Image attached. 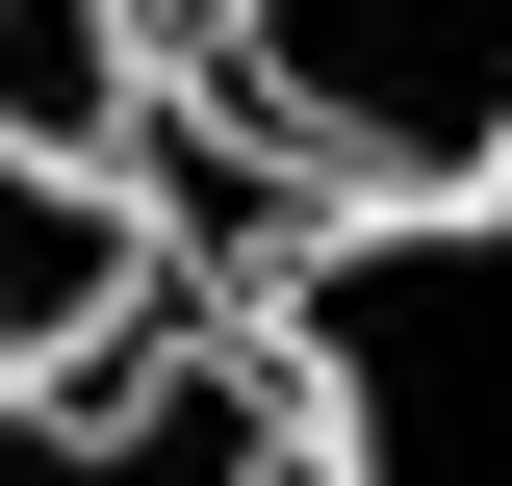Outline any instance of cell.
I'll return each mask as SVG.
<instances>
[{"label":"cell","mask_w":512,"mask_h":486,"mask_svg":"<svg viewBox=\"0 0 512 486\" xmlns=\"http://www.w3.org/2000/svg\"><path fill=\"white\" fill-rule=\"evenodd\" d=\"M308 486H512V205H333L256 282Z\"/></svg>","instance_id":"6da1fadb"},{"label":"cell","mask_w":512,"mask_h":486,"mask_svg":"<svg viewBox=\"0 0 512 486\" xmlns=\"http://www.w3.org/2000/svg\"><path fill=\"white\" fill-rule=\"evenodd\" d=\"M180 103L308 205H512V0H180Z\"/></svg>","instance_id":"7a4b0ae2"},{"label":"cell","mask_w":512,"mask_h":486,"mask_svg":"<svg viewBox=\"0 0 512 486\" xmlns=\"http://www.w3.org/2000/svg\"><path fill=\"white\" fill-rule=\"evenodd\" d=\"M0 486H308V410L256 359V307H154L103 359L0 384Z\"/></svg>","instance_id":"3957f363"},{"label":"cell","mask_w":512,"mask_h":486,"mask_svg":"<svg viewBox=\"0 0 512 486\" xmlns=\"http://www.w3.org/2000/svg\"><path fill=\"white\" fill-rule=\"evenodd\" d=\"M154 307H205L180 256H154V205H128V180H52V154H0V384L103 359V333H154Z\"/></svg>","instance_id":"277c9868"},{"label":"cell","mask_w":512,"mask_h":486,"mask_svg":"<svg viewBox=\"0 0 512 486\" xmlns=\"http://www.w3.org/2000/svg\"><path fill=\"white\" fill-rule=\"evenodd\" d=\"M154 103H180V0H0V154L128 180Z\"/></svg>","instance_id":"5b68a950"}]
</instances>
